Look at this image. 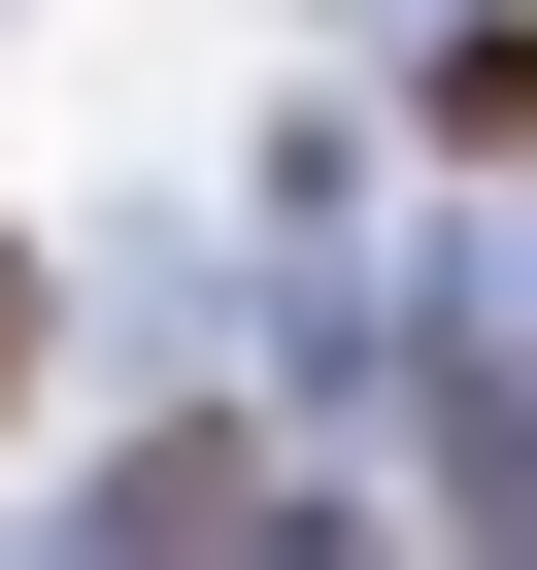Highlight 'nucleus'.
I'll return each instance as SVG.
<instances>
[{
  "label": "nucleus",
  "instance_id": "1",
  "mask_svg": "<svg viewBox=\"0 0 537 570\" xmlns=\"http://www.w3.org/2000/svg\"><path fill=\"white\" fill-rule=\"evenodd\" d=\"M268 503H303L268 436H135V470H101V537H268Z\"/></svg>",
  "mask_w": 537,
  "mask_h": 570
},
{
  "label": "nucleus",
  "instance_id": "2",
  "mask_svg": "<svg viewBox=\"0 0 537 570\" xmlns=\"http://www.w3.org/2000/svg\"><path fill=\"white\" fill-rule=\"evenodd\" d=\"M0 370H35V268H0Z\"/></svg>",
  "mask_w": 537,
  "mask_h": 570
}]
</instances>
